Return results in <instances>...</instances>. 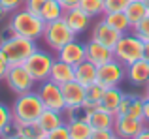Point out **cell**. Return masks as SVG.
Instances as JSON below:
<instances>
[{
  "label": "cell",
  "instance_id": "obj_27",
  "mask_svg": "<svg viewBox=\"0 0 149 139\" xmlns=\"http://www.w3.org/2000/svg\"><path fill=\"white\" fill-rule=\"evenodd\" d=\"M15 124V132L21 133V136L29 137V139H40L47 133L42 130V126L38 124V120H32V122H13Z\"/></svg>",
  "mask_w": 149,
  "mask_h": 139
},
{
  "label": "cell",
  "instance_id": "obj_42",
  "mask_svg": "<svg viewBox=\"0 0 149 139\" xmlns=\"http://www.w3.org/2000/svg\"><path fill=\"white\" fill-rule=\"evenodd\" d=\"M4 139H29V137H25V136H21V133L13 132L11 136H8V137H4Z\"/></svg>",
  "mask_w": 149,
  "mask_h": 139
},
{
  "label": "cell",
  "instance_id": "obj_37",
  "mask_svg": "<svg viewBox=\"0 0 149 139\" xmlns=\"http://www.w3.org/2000/svg\"><path fill=\"white\" fill-rule=\"evenodd\" d=\"M8 70H10V60H8L6 53L0 49V81H4V77H6Z\"/></svg>",
  "mask_w": 149,
  "mask_h": 139
},
{
  "label": "cell",
  "instance_id": "obj_47",
  "mask_svg": "<svg viewBox=\"0 0 149 139\" xmlns=\"http://www.w3.org/2000/svg\"><path fill=\"white\" fill-rule=\"evenodd\" d=\"M115 139H119V137H115Z\"/></svg>",
  "mask_w": 149,
  "mask_h": 139
},
{
  "label": "cell",
  "instance_id": "obj_38",
  "mask_svg": "<svg viewBox=\"0 0 149 139\" xmlns=\"http://www.w3.org/2000/svg\"><path fill=\"white\" fill-rule=\"evenodd\" d=\"M58 2L62 4V8H64V10H72V8H77V6H79L81 0H58Z\"/></svg>",
  "mask_w": 149,
  "mask_h": 139
},
{
  "label": "cell",
  "instance_id": "obj_31",
  "mask_svg": "<svg viewBox=\"0 0 149 139\" xmlns=\"http://www.w3.org/2000/svg\"><path fill=\"white\" fill-rule=\"evenodd\" d=\"M130 0H104V13L109 11H125Z\"/></svg>",
  "mask_w": 149,
  "mask_h": 139
},
{
  "label": "cell",
  "instance_id": "obj_16",
  "mask_svg": "<svg viewBox=\"0 0 149 139\" xmlns=\"http://www.w3.org/2000/svg\"><path fill=\"white\" fill-rule=\"evenodd\" d=\"M62 19H64L66 25H68L70 28L76 32V36H77V34H83L85 30L91 26V17H89V15L85 13L79 6H77V8H72V10H66Z\"/></svg>",
  "mask_w": 149,
  "mask_h": 139
},
{
  "label": "cell",
  "instance_id": "obj_29",
  "mask_svg": "<svg viewBox=\"0 0 149 139\" xmlns=\"http://www.w3.org/2000/svg\"><path fill=\"white\" fill-rule=\"evenodd\" d=\"M10 126H13V113H11V107H8L6 103L0 102V136H2Z\"/></svg>",
  "mask_w": 149,
  "mask_h": 139
},
{
  "label": "cell",
  "instance_id": "obj_10",
  "mask_svg": "<svg viewBox=\"0 0 149 139\" xmlns=\"http://www.w3.org/2000/svg\"><path fill=\"white\" fill-rule=\"evenodd\" d=\"M146 126L147 124L143 118H136L130 115H115L113 132L119 139H134Z\"/></svg>",
  "mask_w": 149,
  "mask_h": 139
},
{
  "label": "cell",
  "instance_id": "obj_12",
  "mask_svg": "<svg viewBox=\"0 0 149 139\" xmlns=\"http://www.w3.org/2000/svg\"><path fill=\"white\" fill-rule=\"evenodd\" d=\"M57 58L62 62H68L70 66L76 68L77 64L85 62L87 60V51H85V43L77 41V38L70 43H66L61 51H57Z\"/></svg>",
  "mask_w": 149,
  "mask_h": 139
},
{
  "label": "cell",
  "instance_id": "obj_5",
  "mask_svg": "<svg viewBox=\"0 0 149 139\" xmlns=\"http://www.w3.org/2000/svg\"><path fill=\"white\" fill-rule=\"evenodd\" d=\"M76 38H77L76 32L66 25L64 19H57V21L47 23V25H45V30H44L42 40L47 43L49 49H53V51L57 53V51H61L66 43L74 41Z\"/></svg>",
  "mask_w": 149,
  "mask_h": 139
},
{
  "label": "cell",
  "instance_id": "obj_21",
  "mask_svg": "<svg viewBox=\"0 0 149 139\" xmlns=\"http://www.w3.org/2000/svg\"><path fill=\"white\" fill-rule=\"evenodd\" d=\"M96 75H98V66H95L89 60H85V62L76 66V81L81 83L85 88H89L91 85L96 83Z\"/></svg>",
  "mask_w": 149,
  "mask_h": 139
},
{
  "label": "cell",
  "instance_id": "obj_23",
  "mask_svg": "<svg viewBox=\"0 0 149 139\" xmlns=\"http://www.w3.org/2000/svg\"><path fill=\"white\" fill-rule=\"evenodd\" d=\"M64 113L62 111H55V109H44V113L40 115V118H38V124L42 126V130H44L45 133H49L51 130H55L57 126L64 124Z\"/></svg>",
  "mask_w": 149,
  "mask_h": 139
},
{
  "label": "cell",
  "instance_id": "obj_33",
  "mask_svg": "<svg viewBox=\"0 0 149 139\" xmlns=\"http://www.w3.org/2000/svg\"><path fill=\"white\" fill-rule=\"evenodd\" d=\"M49 139H70V130H68V124H61L57 126L55 130H51V132L47 133Z\"/></svg>",
  "mask_w": 149,
  "mask_h": 139
},
{
  "label": "cell",
  "instance_id": "obj_32",
  "mask_svg": "<svg viewBox=\"0 0 149 139\" xmlns=\"http://www.w3.org/2000/svg\"><path fill=\"white\" fill-rule=\"evenodd\" d=\"M104 92H106V87H102L98 81H96L95 85H91V87L87 88V98L93 100V102H98L100 103V98L104 96Z\"/></svg>",
  "mask_w": 149,
  "mask_h": 139
},
{
  "label": "cell",
  "instance_id": "obj_20",
  "mask_svg": "<svg viewBox=\"0 0 149 139\" xmlns=\"http://www.w3.org/2000/svg\"><path fill=\"white\" fill-rule=\"evenodd\" d=\"M123 96L125 92L121 90L119 87H113V88H106L104 96L100 98V107L106 111H109V113L117 115V111H119L121 107V102H123Z\"/></svg>",
  "mask_w": 149,
  "mask_h": 139
},
{
  "label": "cell",
  "instance_id": "obj_7",
  "mask_svg": "<svg viewBox=\"0 0 149 139\" xmlns=\"http://www.w3.org/2000/svg\"><path fill=\"white\" fill-rule=\"evenodd\" d=\"M55 58H57V56H53L51 53L44 51V49H36V51L26 58L25 68L29 70V73L34 77L36 83H42V81L49 79L51 66H53Z\"/></svg>",
  "mask_w": 149,
  "mask_h": 139
},
{
  "label": "cell",
  "instance_id": "obj_26",
  "mask_svg": "<svg viewBox=\"0 0 149 139\" xmlns=\"http://www.w3.org/2000/svg\"><path fill=\"white\" fill-rule=\"evenodd\" d=\"M64 8H62V4L58 2V0H47V2L44 4V8H42L40 11V17L45 21V25L47 23H53L57 21V19H62L64 17Z\"/></svg>",
  "mask_w": 149,
  "mask_h": 139
},
{
  "label": "cell",
  "instance_id": "obj_11",
  "mask_svg": "<svg viewBox=\"0 0 149 139\" xmlns=\"http://www.w3.org/2000/svg\"><path fill=\"white\" fill-rule=\"evenodd\" d=\"M61 90H62V98H64V105H66L64 111L79 109L85 103V100H87V88L81 83H77L76 79L61 85Z\"/></svg>",
  "mask_w": 149,
  "mask_h": 139
},
{
  "label": "cell",
  "instance_id": "obj_17",
  "mask_svg": "<svg viewBox=\"0 0 149 139\" xmlns=\"http://www.w3.org/2000/svg\"><path fill=\"white\" fill-rule=\"evenodd\" d=\"M143 102H146L143 96L127 94L125 92L117 115H130V117H136V118H143Z\"/></svg>",
  "mask_w": 149,
  "mask_h": 139
},
{
  "label": "cell",
  "instance_id": "obj_24",
  "mask_svg": "<svg viewBox=\"0 0 149 139\" xmlns=\"http://www.w3.org/2000/svg\"><path fill=\"white\" fill-rule=\"evenodd\" d=\"M102 19H104L111 28H115L117 32H121V34L132 30V25H130V21H128V17H127L125 11H109V13L102 15Z\"/></svg>",
  "mask_w": 149,
  "mask_h": 139
},
{
  "label": "cell",
  "instance_id": "obj_28",
  "mask_svg": "<svg viewBox=\"0 0 149 139\" xmlns=\"http://www.w3.org/2000/svg\"><path fill=\"white\" fill-rule=\"evenodd\" d=\"M79 8L89 15V17H98L104 15V0H81Z\"/></svg>",
  "mask_w": 149,
  "mask_h": 139
},
{
  "label": "cell",
  "instance_id": "obj_22",
  "mask_svg": "<svg viewBox=\"0 0 149 139\" xmlns=\"http://www.w3.org/2000/svg\"><path fill=\"white\" fill-rule=\"evenodd\" d=\"M66 124H68V130H70V139H91L93 128L87 122V118H81V117L68 118Z\"/></svg>",
  "mask_w": 149,
  "mask_h": 139
},
{
  "label": "cell",
  "instance_id": "obj_6",
  "mask_svg": "<svg viewBox=\"0 0 149 139\" xmlns=\"http://www.w3.org/2000/svg\"><path fill=\"white\" fill-rule=\"evenodd\" d=\"M4 81L15 96L34 90V87L38 85L34 77L29 73V70L25 68V64H10V70H8Z\"/></svg>",
  "mask_w": 149,
  "mask_h": 139
},
{
  "label": "cell",
  "instance_id": "obj_39",
  "mask_svg": "<svg viewBox=\"0 0 149 139\" xmlns=\"http://www.w3.org/2000/svg\"><path fill=\"white\" fill-rule=\"evenodd\" d=\"M143 120H146V124H149V100L147 98L143 102Z\"/></svg>",
  "mask_w": 149,
  "mask_h": 139
},
{
  "label": "cell",
  "instance_id": "obj_18",
  "mask_svg": "<svg viewBox=\"0 0 149 139\" xmlns=\"http://www.w3.org/2000/svg\"><path fill=\"white\" fill-rule=\"evenodd\" d=\"M85 118H87V122L91 124L93 130H113V122H115V115L102 109V107L87 113Z\"/></svg>",
  "mask_w": 149,
  "mask_h": 139
},
{
  "label": "cell",
  "instance_id": "obj_9",
  "mask_svg": "<svg viewBox=\"0 0 149 139\" xmlns=\"http://www.w3.org/2000/svg\"><path fill=\"white\" fill-rule=\"evenodd\" d=\"M36 92L40 94L45 109H55V111H62V113H64L66 105H64V98H62L61 85H57L51 79H45V81H42V83H38Z\"/></svg>",
  "mask_w": 149,
  "mask_h": 139
},
{
  "label": "cell",
  "instance_id": "obj_43",
  "mask_svg": "<svg viewBox=\"0 0 149 139\" xmlns=\"http://www.w3.org/2000/svg\"><path fill=\"white\" fill-rule=\"evenodd\" d=\"M143 88H146V92H143V98H147V100H149V83H147Z\"/></svg>",
  "mask_w": 149,
  "mask_h": 139
},
{
  "label": "cell",
  "instance_id": "obj_8",
  "mask_svg": "<svg viewBox=\"0 0 149 139\" xmlns=\"http://www.w3.org/2000/svg\"><path fill=\"white\" fill-rule=\"evenodd\" d=\"M127 79V66L121 64L117 58L109 60V62L98 66V75L96 81L106 88H113V87H121V83Z\"/></svg>",
  "mask_w": 149,
  "mask_h": 139
},
{
  "label": "cell",
  "instance_id": "obj_45",
  "mask_svg": "<svg viewBox=\"0 0 149 139\" xmlns=\"http://www.w3.org/2000/svg\"><path fill=\"white\" fill-rule=\"evenodd\" d=\"M143 2H146V6H147V10H149V0H143Z\"/></svg>",
  "mask_w": 149,
  "mask_h": 139
},
{
  "label": "cell",
  "instance_id": "obj_13",
  "mask_svg": "<svg viewBox=\"0 0 149 139\" xmlns=\"http://www.w3.org/2000/svg\"><path fill=\"white\" fill-rule=\"evenodd\" d=\"M119 38H121V32H117L115 28H111V26H109L104 19H100L98 23H95V25H93L91 40L98 41V43L108 45L109 49L115 47V43L119 41Z\"/></svg>",
  "mask_w": 149,
  "mask_h": 139
},
{
  "label": "cell",
  "instance_id": "obj_14",
  "mask_svg": "<svg viewBox=\"0 0 149 139\" xmlns=\"http://www.w3.org/2000/svg\"><path fill=\"white\" fill-rule=\"evenodd\" d=\"M85 51H87V60L93 62L95 66H102V64H106V62L115 58V56H113V49H109L108 45L98 43V41H95V40H89L87 43H85Z\"/></svg>",
  "mask_w": 149,
  "mask_h": 139
},
{
  "label": "cell",
  "instance_id": "obj_4",
  "mask_svg": "<svg viewBox=\"0 0 149 139\" xmlns=\"http://www.w3.org/2000/svg\"><path fill=\"white\" fill-rule=\"evenodd\" d=\"M113 56H115L121 64L128 66V64L143 58V41L140 40L132 30H128V32L121 34L119 41L115 43V47H113Z\"/></svg>",
  "mask_w": 149,
  "mask_h": 139
},
{
  "label": "cell",
  "instance_id": "obj_46",
  "mask_svg": "<svg viewBox=\"0 0 149 139\" xmlns=\"http://www.w3.org/2000/svg\"><path fill=\"white\" fill-rule=\"evenodd\" d=\"M40 139H49V137H47V136H44V137H40Z\"/></svg>",
  "mask_w": 149,
  "mask_h": 139
},
{
  "label": "cell",
  "instance_id": "obj_19",
  "mask_svg": "<svg viewBox=\"0 0 149 139\" xmlns=\"http://www.w3.org/2000/svg\"><path fill=\"white\" fill-rule=\"evenodd\" d=\"M49 79H51V81H55L57 85L70 83V81H74V79H76V68H74V66H70L68 62H62V60L55 58L53 66H51Z\"/></svg>",
  "mask_w": 149,
  "mask_h": 139
},
{
  "label": "cell",
  "instance_id": "obj_25",
  "mask_svg": "<svg viewBox=\"0 0 149 139\" xmlns=\"http://www.w3.org/2000/svg\"><path fill=\"white\" fill-rule=\"evenodd\" d=\"M125 13H127L128 21H130V25H138L142 19H146L149 15V10L146 6V2L143 0H130V4L127 6V10H125Z\"/></svg>",
  "mask_w": 149,
  "mask_h": 139
},
{
  "label": "cell",
  "instance_id": "obj_3",
  "mask_svg": "<svg viewBox=\"0 0 149 139\" xmlns=\"http://www.w3.org/2000/svg\"><path fill=\"white\" fill-rule=\"evenodd\" d=\"M0 49L6 53L10 64H25L26 58L38 49V45L34 40H29V38H23V36L10 32V36L0 41Z\"/></svg>",
  "mask_w": 149,
  "mask_h": 139
},
{
  "label": "cell",
  "instance_id": "obj_41",
  "mask_svg": "<svg viewBox=\"0 0 149 139\" xmlns=\"http://www.w3.org/2000/svg\"><path fill=\"white\" fill-rule=\"evenodd\" d=\"M143 58L149 62V41H143Z\"/></svg>",
  "mask_w": 149,
  "mask_h": 139
},
{
  "label": "cell",
  "instance_id": "obj_1",
  "mask_svg": "<svg viewBox=\"0 0 149 139\" xmlns=\"http://www.w3.org/2000/svg\"><path fill=\"white\" fill-rule=\"evenodd\" d=\"M44 30H45V21L40 15H34L30 11H26L25 8L13 11L10 17V23H8V32L29 38V40H34V41L42 40Z\"/></svg>",
  "mask_w": 149,
  "mask_h": 139
},
{
  "label": "cell",
  "instance_id": "obj_36",
  "mask_svg": "<svg viewBox=\"0 0 149 139\" xmlns=\"http://www.w3.org/2000/svg\"><path fill=\"white\" fill-rule=\"evenodd\" d=\"M115 132L113 130H93L91 139H115Z\"/></svg>",
  "mask_w": 149,
  "mask_h": 139
},
{
  "label": "cell",
  "instance_id": "obj_44",
  "mask_svg": "<svg viewBox=\"0 0 149 139\" xmlns=\"http://www.w3.org/2000/svg\"><path fill=\"white\" fill-rule=\"evenodd\" d=\"M8 13V11L6 10H2V8H0V21H2V17H4V15H6Z\"/></svg>",
  "mask_w": 149,
  "mask_h": 139
},
{
  "label": "cell",
  "instance_id": "obj_48",
  "mask_svg": "<svg viewBox=\"0 0 149 139\" xmlns=\"http://www.w3.org/2000/svg\"><path fill=\"white\" fill-rule=\"evenodd\" d=\"M0 139H2V137H0Z\"/></svg>",
  "mask_w": 149,
  "mask_h": 139
},
{
  "label": "cell",
  "instance_id": "obj_15",
  "mask_svg": "<svg viewBox=\"0 0 149 139\" xmlns=\"http://www.w3.org/2000/svg\"><path fill=\"white\" fill-rule=\"evenodd\" d=\"M127 81L132 87H146L149 83V62L140 58L127 66Z\"/></svg>",
  "mask_w": 149,
  "mask_h": 139
},
{
  "label": "cell",
  "instance_id": "obj_40",
  "mask_svg": "<svg viewBox=\"0 0 149 139\" xmlns=\"http://www.w3.org/2000/svg\"><path fill=\"white\" fill-rule=\"evenodd\" d=\"M134 139H149V126H146V128H143V130H142V132H140Z\"/></svg>",
  "mask_w": 149,
  "mask_h": 139
},
{
  "label": "cell",
  "instance_id": "obj_30",
  "mask_svg": "<svg viewBox=\"0 0 149 139\" xmlns=\"http://www.w3.org/2000/svg\"><path fill=\"white\" fill-rule=\"evenodd\" d=\"M132 32H134L142 41H149V15L146 19H142L138 25L132 26Z\"/></svg>",
  "mask_w": 149,
  "mask_h": 139
},
{
  "label": "cell",
  "instance_id": "obj_35",
  "mask_svg": "<svg viewBox=\"0 0 149 139\" xmlns=\"http://www.w3.org/2000/svg\"><path fill=\"white\" fill-rule=\"evenodd\" d=\"M23 4H25V0H0V8L6 10L8 13H13V11L21 10Z\"/></svg>",
  "mask_w": 149,
  "mask_h": 139
},
{
  "label": "cell",
  "instance_id": "obj_34",
  "mask_svg": "<svg viewBox=\"0 0 149 139\" xmlns=\"http://www.w3.org/2000/svg\"><path fill=\"white\" fill-rule=\"evenodd\" d=\"M45 2H47V0H25L23 8H25L26 11H30V13H34V15H40V11H42V8H44Z\"/></svg>",
  "mask_w": 149,
  "mask_h": 139
},
{
  "label": "cell",
  "instance_id": "obj_2",
  "mask_svg": "<svg viewBox=\"0 0 149 139\" xmlns=\"http://www.w3.org/2000/svg\"><path fill=\"white\" fill-rule=\"evenodd\" d=\"M45 105L42 102L40 94L36 92V88L25 94H19L15 98L13 105H11V113H13V122H32L38 120L40 115L44 113Z\"/></svg>",
  "mask_w": 149,
  "mask_h": 139
}]
</instances>
